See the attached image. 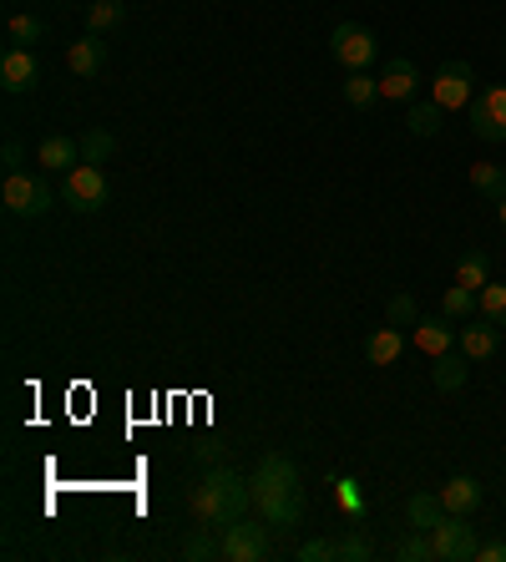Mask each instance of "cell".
<instances>
[{"mask_svg":"<svg viewBox=\"0 0 506 562\" xmlns=\"http://www.w3.org/2000/svg\"><path fill=\"white\" fill-rule=\"evenodd\" d=\"M61 198H66L76 213H97V208L112 198V188H107V173H101L97 163H76L72 173H66V183H61Z\"/></svg>","mask_w":506,"mask_h":562,"instance_id":"obj_8","label":"cell"},{"mask_svg":"<svg viewBox=\"0 0 506 562\" xmlns=\"http://www.w3.org/2000/svg\"><path fill=\"white\" fill-rule=\"evenodd\" d=\"M0 87L11 91V97H26V91L41 87V61L30 46H5V57H0Z\"/></svg>","mask_w":506,"mask_h":562,"instance_id":"obj_9","label":"cell"},{"mask_svg":"<svg viewBox=\"0 0 506 562\" xmlns=\"http://www.w3.org/2000/svg\"><path fill=\"white\" fill-rule=\"evenodd\" d=\"M435 497H441V507H446V512H461V517H471V512L481 507V482H477V476H451V482L435 491Z\"/></svg>","mask_w":506,"mask_h":562,"instance_id":"obj_15","label":"cell"},{"mask_svg":"<svg viewBox=\"0 0 506 562\" xmlns=\"http://www.w3.org/2000/svg\"><path fill=\"white\" fill-rule=\"evenodd\" d=\"M431 552H435V562H477L481 542H477L471 517H461V512H441L435 527H431Z\"/></svg>","mask_w":506,"mask_h":562,"instance_id":"obj_3","label":"cell"},{"mask_svg":"<svg viewBox=\"0 0 506 562\" xmlns=\"http://www.w3.org/2000/svg\"><path fill=\"white\" fill-rule=\"evenodd\" d=\"M431 102L446 107V112H461V107H471V102H477V72H471L466 61H446V66H435Z\"/></svg>","mask_w":506,"mask_h":562,"instance_id":"obj_7","label":"cell"},{"mask_svg":"<svg viewBox=\"0 0 506 562\" xmlns=\"http://www.w3.org/2000/svg\"><path fill=\"white\" fill-rule=\"evenodd\" d=\"M456 345H461V355L471 360V365H481V360L496 355V345H502V325H492V320H481V325H466L461 335H456Z\"/></svg>","mask_w":506,"mask_h":562,"instance_id":"obj_14","label":"cell"},{"mask_svg":"<svg viewBox=\"0 0 506 562\" xmlns=\"http://www.w3.org/2000/svg\"><path fill=\"white\" fill-rule=\"evenodd\" d=\"M400 558L405 562H431L435 558V552H431V533H416V527H410V537L400 542Z\"/></svg>","mask_w":506,"mask_h":562,"instance_id":"obj_32","label":"cell"},{"mask_svg":"<svg viewBox=\"0 0 506 562\" xmlns=\"http://www.w3.org/2000/svg\"><path fill=\"white\" fill-rule=\"evenodd\" d=\"M5 208H11L15 218H46L51 213V188H46V178H36V173H5Z\"/></svg>","mask_w":506,"mask_h":562,"instance_id":"obj_6","label":"cell"},{"mask_svg":"<svg viewBox=\"0 0 506 562\" xmlns=\"http://www.w3.org/2000/svg\"><path fill=\"white\" fill-rule=\"evenodd\" d=\"M496 213H502V228H506V198H502V203H496Z\"/></svg>","mask_w":506,"mask_h":562,"instance_id":"obj_37","label":"cell"},{"mask_svg":"<svg viewBox=\"0 0 506 562\" xmlns=\"http://www.w3.org/2000/svg\"><path fill=\"white\" fill-rule=\"evenodd\" d=\"M46 36V26H41V15H30V11H15L11 21H5V41L11 46H30L36 51V41Z\"/></svg>","mask_w":506,"mask_h":562,"instance_id":"obj_22","label":"cell"},{"mask_svg":"<svg viewBox=\"0 0 506 562\" xmlns=\"http://www.w3.org/2000/svg\"><path fill=\"white\" fill-rule=\"evenodd\" d=\"M400 355H405V335L395 325L375 329V335L365 340V360H370V365H395Z\"/></svg>","mask_w":506,"mask_h":562,"instance_id":"obj_17","label":"cell"},{"mask_svg":"<svg viewBox=\"0 0 506 562\" xmlns=\"http://www.w3.org/2000/svg\"><path fill=\"white\" fill-rule=\"evenodd\" d=\"M248 487H254V512H259L274 533H294V527L304 522L309 491H304V476H299V466H294V457L269 451V457L254 466Z\"/></svg>","mask_w":506,"mask_h":562,"instance_id":"obj_1","label":"cell"},{"mask_svg":"<svg viewBox=\"0 0 506 562\" xmlns=\"http://www.w3.org/2000/svg\"><path fill=\"white\" fill-rule=\"evenodd\" d=\"M481 320L506 325V284H486V289H481Z\"/></svg>","mask_w":506,"mask_h":562,"instance_id":"obj_30","label":"cell"},{"mask_svg":"<svg viewBox=\"0 0 506 562\" xmlns=\"http://www.w3.org/2000/svg\"><path fill=\"white\" fill-rule=\"evenodd\" d=\"M380 41L370 26H355V21H340L330 30V57L345 66V72H370V61H375Z\"/></svg>","mask_w":506,"mask_h":562,"instance_id":"obj_5","label":"cell"},{"mask_svg":"<svg viewBox=\"0 0 506 562\" xmlns=\"http://www.w3.org/2000/svg\"><path fill=\"white\" fill-rule=\"evenodd\" d=\"M471 188H477L486 203H502V198H506V167L477 163V167H471Z\"/></svg>","mask_w":506,"mask_h":562,"instance_id":"obj_24","label":"cell"},{"mask_svg":"<svg viewBox=\"0 0 506 562\" xmlns=\"http://www.w3.org/2000/svg\"><path fill=\"white\" fill-rule=\"evenodd\" d=\"M441 314H446V320H477L481 295L477 289H466V284H451L446 295H441Z\"/></svg>","mask_w":506,"mask_h":562,"instance_id":"obj_20","label":"cell"},{"mask_svg":"<svg viewBox=\"0 0 506 562\" xmlns=\"http://www.w3.org/2000/svg\"><path fill=\"white\" fill-rule=\"evenodd\" d=\"M334 497H340V507H345V512H355V522L365 517V491H360V482H355V476H334Z\"/></svg>","mask_w":506,"mask_h":562,"instance_id":"obj_29","label":"cell"},{"mask_svg":"<svg viewBox=\"0 0 506 562\" xmlns=\"http://www.w3.org/2000/svg\"><path fill=\"white\" fill-rule=\"evenodd\" d=\"M471 133L481 142H506V87H481L471 102Z\"/></svg>","mask_w":506,"mask_h":562,"instance_id":"obj_10","label":"cell"},{"mask_svg":"<svg viewBox=\"0 0 506 562\" xmlns=\"http://www.w3.org/2000/svg\"><path fill=\"white\" fill-rule=\"evenodd\" d=\"M66 66H72V76H82V82L101 76V72H107V36L87 30L82 41H72V51H66Z\"/></svg>","mask_w":506,"mask_h":562,"instance_id":"obj_12","label":"cell"},{"mask_svg":"<svg viewBox=\"0 0 506 562\" xmlns=\"http://www.w3.org/2000/svg\"><path fill=\"white\" fill-rule=\"evenodd\" d=\"M477 562H506V542H486V548L477 552Z\"/></svg>","mask_w":506,"mask_h":562,"instance_id":"obj_36","label":"cell"},{"mask_svg":"<svg viewBox=\"0 0 506 562\" xmlns=\"http://www.w3.org/2000/svg\"><path fill=\"white\" fill-rule=\"evenodd\" d=\"M441 512H446V507H441V497H435V491H416V497L405 502V517H410V527H416V533H431Z\"/></svg>","mask_w":506,"mask_h":562,"instance_id":"obj_21","label":"cell"},{"mask_svg":"<svg viewBox=\"0 0 506 562\" xmlns=\"http://www.w3.org/2000/svg\"><path fill=\"white\" fill-rule=\"evenodd\" d=\"M416 87H420L416 61H410V57H391V61H385V72H380V97H385V102H410Z\"/></svg>","mask_w":506,"mask_h":562,"instance_id":"obj_11","label":"cell"},{"mask_svg":"<svg viewBox=\"0 0 506 562\" xmlns=\"http://www.w3.org/2000/svg\"><path fill=\"white\" fill-rule=\"evenodd\" d=\"M365 558H370V537H365L360 522H355V527H345L340 542H334V562H365Z\"/></svg>","mask_w":506,"mask_h":562,"instance_id":"obj_27","label":"cell"},{"mask_svg":"<svg viewBox=\"0 0 506 562\" xmlns=\"http://www.w3.org/2000/svg\"><path fill=\"white\" fill-rule=\"evenodd\" d=\"M248 507H254V487H248V476H238L233 466H208L188 487V512L208 533H223V527H233L238 517H248Z\"/></svg>","mask_w":506,"mask_h":562,"instance_id":"obj_2","label":"cell"},{"mask_svg":"<svg viewBox=\"0 0 506 562\" xmlns=\"http://www.w3.org/2000/svg\"><path fill=\"white\" fill-rule=\"evenodd\" d=\"M36 163H41L46 173H72V163H82V137H66V133L41 137V148H36Z\"/></svg>","mask_w":506,"mask_h":562,"instance_id":"obj_13","label":"cell"},{"mask_svg":"<svg viewBox=\"0 0 506 562\" xmlns=\"http://www.w3.org/2000/svg\"><path fill=\"white\" fill-rule=\"evenodd\" d=\"M299 562H334V542H324V537H309L299 548Z\"/></svg>","mask_w":506,"mask_h":562,"instance_id":"obj_34","label":"cell"},{"mask_svg":"<svg viewBox=\"0 0 506 562\" xmlns=\"http://www.w3.org/2000/svg\"><path fill=\"white\" fill-rule=\"evenodd\" d=\"M456 284H466V289H486L492 284V253H481V249H466L461 259H456Z\"/></svg>","mask_w":506,"mask_h":562,"instance_id":"obj_18","label":"cell"},{"mask_svg":"<svg viewBox=\"0 0 506 562\" xmlns=\"http://www.w3.org/2000/svg\"><path fill=\"white\" fill-rule=\"evenodd\" d=\"M116 152V137L112 133H101V127H91L87 137H82V163H107V158H112Z\"/></svg>","mask_w":506,"mask_h":562,"instance_id":"obj_28","label":"cell"},{"mask_svg":"<svg viewBox=\"0 0 506 562\" xmlns=\"http://www.w3.org/2000/svg\"><path fill=\"white\" fill-rule=\"evenodd\" d=\"M122 15H127V5H122V0H91V5H87V30L107 36V30L122 26Z\"/></svg>","mask_w":506,"mask_h":562,"instance_id":"obj_25","label":"cell"},{"mask_svg":"<svg viewBox=\"0 0 506 562\" xmlns=\"http://www.w3.org/2000/svg\"><path fill=\"white\" fill-rule=\"evenodd\" d=\"M21 163H26V148H21V142H5V148H0V167H5V173H21Z\"/></svg>","mask_w":506,"mask_h":562,"instance_id":"obj_35","label":"cell"},{"mask_svg":"<svg viewBox=\"0 0 506 562\" xmlns=\"http://www.w3.org/2000/svg\"><path fill=\"white\" fill-rule=\"evenodd\" d=\"M441 117H446V107L416 102V107H410V117H405V127H410L416 137H435V133H441Z\"/></svg>","mask_w":506,"mask_h":562,"instance_id":"obj_26","label":"cell"},{"mask_svg":"<svg viewBox=\"0 0 506 562\" xmlns=\"http://www.w3.org/2000/svg\"><path fill=\"white\" fill-rule=\"evenodd\" d=\"M345 102L349 107H375L380 102V76H370V72H345Z\"/></svg>","mask_w":506,"mask_h":562,"instance_id":"obj_23","label":"cell"},{"mask_svg":"<svg viewBox=\"0 0 506 562\" xmlns=\"http://www.w3.org/2000/svg\"><path fill=\"white\" fill-rule=\"evenodd\" d=\"M274 527L254 517H238L233 527H223V562H269L274 558Z\"/></svg>","mask_w":506,"mask_h":562,"instance_id":"obj_4","label":"cell"},{"mask_svg":"<svg viewBox=\"0 0 506 562\" xmlns=\"http://www.w3.org/2000/svg\"><path fill=\"white\" fill-rule=\"evenodd\" d=\"M451 345H456V335H451L446 320H425V314H420V320H416V350H420V355L435 360V355H446Z\"/></svg>","mask_w":506,"mask_h":562,"instance_id":"obj_16","label":"cell"},{"mask_svg":"<svg viewBox=\"0 0 506 562\" xmlns=\"http://www.w3.org/2000/svg\"><path fill=\"white\" fill-rule=\"evenodd\" d=\"M385 320H391L395 329H416V320H420V310H416V299L410 295H391V304H385Z\"/></svg>","mask_w":506,"mask_h":562,"instance_id":"obj_31","label":"cell"},{"mask_svg":"<svg viewBox=\"0 0 506 562\" xmlns=\"http://www.w3.org/2000/svg\"><path fill=\"white\" fill-rule=\"evenodd\" d=\"M183 552H188L193 562H208V558H223V542H213V537H202V533H193L188 542H183Z\"/></svg>","mask_w":506,"mask_h":562,"instance_id":"obj_33","label":"cell"},{"mask_svg":"<svg viewBox=\"0 0 506 562\" xmlns=\"http://www.w3.org/2000/svg\"><path fill=\"white\" fill-rule=\"evenodd\" d=\"M466 365H471V360L456 355V350H446V355H435V365H431L435 390H441V396H456V390L466 385Z\"/></svg>","mask_w":506,"mask_h":562,"instance_id":"obj_19","label":"cell"}]
</instances>
